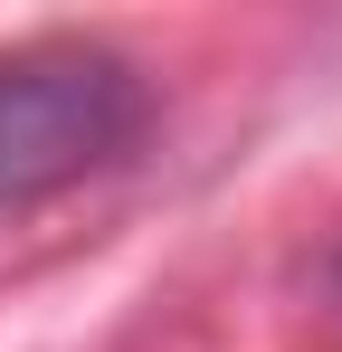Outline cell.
Returning <instances> with one entry per match:
<instances>
[{"label": "cell", "mask_w": 342, "mask_h": 352, "mask_svg": "<svg viewBox=\"0 0 342 352\" xmlns=\"http://www.w3.org/2000/svg\"><path fill=\"white\" fill-rule=\"evenodd\" d=\"M143 124V76L86 38H29L0 58V210L48 200L114 162Z\"/></svg>", "instance_id": "cell-1"}]
</instances>
